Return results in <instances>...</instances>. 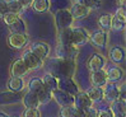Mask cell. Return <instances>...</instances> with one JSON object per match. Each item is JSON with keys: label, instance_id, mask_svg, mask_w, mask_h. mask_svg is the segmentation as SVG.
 Listing matches in <instances>:
<instances>
[{"label": "cell", "instance_id": "obj_1", "mask_svg": "<svg viewBox=\"0 0 126 117\" xmlns=\"http://www.w3.org/2000/svg\"><path fill=\"white\" fill-rule=\"evenodd\" d=\"M78 47H75L74 45H60L59 43L57 47V56L59 60H68V61H73L74 58L78 55Z\"/></svg>", "mask_w": 126, "mask_h": 117}, {"label": "cell", "instance_id": "obj_2", "mask_svg": "<svg viewBox=\"0 0 126 117\" xmlns=\"http://www.w3.org/2000/svg\"><path fill=\"white\" fill-rule=\"evenodd\" d=\"M70 40L73 45L78 47L81 45H85L89 37H88L87 31L83 28H70Z\"/></svg>", "mask_w": 126, "mask_h": 117}, {"label": "cell", "instance_id": "obj_3", "mask_svg": "<svg viewBox=\"0 0 126 117\" xmlns=\"http://www.w3.org/2000/svg\"><path fill=\"white\" fill-rule=\"evenodd\" d=\"M29 52L33 54L36 57H38L40 60L43 61V58H46L50 54V46L47 43H43V42H34L31 45Z\"/></svg>", "mask_w": 126, "mask_h": 117}, {"label": "cell", "instance_id": "obj_4", "mask_svg": "<svg viewBox=\"0 0 126 117\" xmlns=\"http://www.w3.org/2000/svg\"><path fill=\"white\" fill-rule=\"evenodd\" d=\"M73 106L79 111H85L87 108L92 107V101L88 98L87 93H77L73 97Z\"/></svg>", "mask_w": 126, "mask_h": 117}, {"label": "cell", "instance_id": "obj_5", "mask_svg": "<svg viewBox=\"0 0 126 117\" xmlns=\"http://www.w3.org/2000/svg\"><path fill=\"white\" fill-rule=\"evenodd\" d=\"M22 60L24 61V64H26V66H27L28 70L29 69H31V70H38V69L42 68V65H43V61L40 60L38 57H36L33 54L29 52V51H27V52L23 54Z\"/></svg>", "mask_w": 126, "mask_h": 117}, {"label": "cell", "instance_id": "obj_6", "mask_svg": "<svg viewBox=\"0 0 126 117\" xmlns=\"http://www.w3.org/2000/svg\"><path fill=\"white\" fill-rule=\"evenodd\" d=\"M103 98L107 102L113 103L115 101L120 99V89L116 84H106L103 89Z\"/></svg>", "mask_w": 126, "mask_h": 117}, {"label": "cell", "instance_id": "obj_7", "mask_svg": "<svg viewBox=\"0 0 126 117\" xmlns=\"http://www.w3.org/2000/svg\"><path fill=\"white\" fill-rule=\"evenodd\" d=\"M71 20H73V18L68 10H61V12L56 13V24L60 31L69 28L71 24Z\"/></svg>", "mask_w": 126, "mask_h": 117}, {"label": "cell", "instance_id": "obj_8", "mask_svg": "<svg viewBox=\"0 0 126 117\" xmlns=\"http://www.w3.org/2000/svg\"><path fill=\"white\" fill-rule=\"evenodd\" d=\"M51 94H52V97L55 98V101H56L60 106H63V107L73 106V97L70 96V94L65 93V92L60 90V89H56L55 92H52Z\"/></svg>", "mask_w": 126, "mask_h": 117}, {"label": "cell", "instance_id": "obj_9", "mask_svg": "<svg viewBox=\"0 0 126 117\" xmlns=\"http://www.w3.org/2000/svg\"><path fill=\"white\" fill-rule=\"evenodd\" d=\"M69 13H70V15H71L73 19H83V18H85L88 14H89V9H88L87 6H84L83 4L75 3L71 6V10Z\"/></svg>", "mask_w": 126, "mask_h": 117}, {"label": "cell", "instance_id": "obj_10", "mask_svg": "<svg viewBox=\"0 0 126 117\" xmlns=\"http://www.w3.org/2000/svg\"><path fill=\"white\" fill-rule=\"evenodd\" d=\"M28 41L27 34L24 33H12L9 37V45L13 48H22L26 46V43Z\"/></svg>", "mask_w": 126, "mask_h": 117}, {"label": "cell", "instance_id": "obj_11", "mask_svg": "<svg viewBox=\"0 0 126 117\" xmlns=\"http://www.w3.org/2000/svg\"><path fill=\"white\" fill-rule=\"evenodd\" d=\"M105 65H106V58L99 54H94V55H92L89 62H88V68H89V70L93 73V71L102 70V68L105 66Z\"/></svg>", "mask_w": 126, "mask_h": 117}, {"label": "cell", "instance_id": "obj_12", "mask_svg": "<svg viewBox=\"0 0 126 117\" xmlns=\"http://www.w3.org/2000/svg\"><path fill=\"white\" fill-rule=\"evenodd\" d=\"M42 84H43V88L50 92V93H52L57 89V87H59V80L54 75V74H51V73H47V74L43 76L42 79Z\"/></svg>", "mask_w": 126, "mask_h": 117}, {"label": "cell", "instance_id": "obj_13", "mask_svg": "<svg viewBox=\"0 0 126 117\" xmlns=\"http://www.w3.org/2000/svg\"><path fill=\"white\" fill-rule=\"evenodd\" d=\"M91 82L95 88H102L107 84V75L106 71L98 70V71H93L91 75Z\"/></svg>", "mask_w": 126, "mask_h": 117}, {"label": "cell", "instance_id": "obj_14", "mask_svg": "<svg viewBox=\"0 0 126 117\" xmlns=\"http://www.w3.org/2000/svg\"><path fill=\"white\" fill-rule=\"evenodd\" d=\"M27 73H28V69H27L26 64L22 58H19V60L13 62V65H12V75H13V78H22V76H24Z\"/></svg>", "mask_w": 126, "mask_h": 117}, {"label": "cell", "instance_id": "obj_15", "mask_svg": "<svg viewBox=\"0 0 126 117\" xmlns=\"http://www.w3.org/2000/svg\"><path fill=\"white\" fill-rule=\"evenodd\" d=\"M59 85H60V90L70 94L71 97L75 96V94L78 93V88H77L75 84L71 82L70 78H63L61 82H59Z\"/></svg>", "mask_w": 126, "mask_h": 117}, {"label": "cell", "instance_id": "obj_16", "mask_svg": "<svg viewBox=\"0 0 126 117\" xmlns=\"http://www.w3.org/2000/svg\"><path fill=\"white\" fill-rule=\"evenodd\" d=\"M111 112H112L113 117H125V101H115L111 106Z\"/></svg>", "mask_w": 126, "mask_h": 117}, {"label": "cell", "instance_id": "obj_17", "mask_svg": "<svg viewBox=\"0 0 126 117\" xmlns=\"http://www.w3.org/2000/svg\"><path fill=\"white\" fill-rule=\"evenodd\" d=\"M91 41L94 46L97 47H106L107 45V33L106 32H95L92 37H91Z\"/></svg>", "mask_w": 126, "mask_h": 117}, {"label": "cell", "instance_id": "obj_18", "mask_svg": "<svg viewBox=\"0 0 126 117\" xmlns=\"http://www.w3.org/2000/svg\"><path fill=\"white\" fill-rule=\"evenodd\" d=\"M23 104L26 106V108H37L40 104L37 96L32 92H28L26 96L23 97Z\"/></svg>", "mask_w": 126, "mask_h": 117}, {"label": "cell", "instance_id": "obj_19", "mask_svg": "<svg viewBox=\"0 0 126 117\" xmlns=\"http://www.w3.org/2000/svg\"><path fill=\"white\" fill-rule=\"evenodd\" d=\"M61 117H83V111H79L74 106H66L61 109Z\"/></svg>", "mask_w": 126, "mask_h": 117}, {"label": "cell", "instance_id": "obj_20", "mask_svg": "<svg viewBox=\"0 0 126 117\" xmlns=\"http://www.w3.org/2000/svg\"><path fill=\"white\" fill-rule=\"evenodd\" d=\"M106 75H107V80H110L112 83H116L122 78L124 73H122V69H120V68H112L106 73Z\"/></svg>", "mask_w": 126, "mask_h": 117}, {"label": "cell", "instance_id": "obj_21", "mask_svg": "<svg viewBox=\"0 0 126 117\" xmlns=\"http://www.w3.org/2000/svg\"><path fill=\"white\" fill-rule=\"evenodd\" d=\"M110 57L112 58V61H115V62H121L125 57L122 47H120V46L112 47V50L110 51Z\"/></svg>", "mask_w": 126, "mask_h": 117}, {"label": "cell", "instance_id": "obj_22", "mask_svg": "<svg viewBox=\"0 0 126 117\" xmlns=\"http://www.w3.org/2000/svg\"><path fill=\"white\" fill-rule=\"evenodd\" d=\"M125 24H126L125 18L118 17V15L112 17V20H111V28L112 29H115V31H124Z\"/></svg>", "mask_w": 126, "mask_h": 117}, {"label": "cell", "instance_id": "obj_23", "mask_svg": "<svg viewBox=\"0 0 126 117\" xmlns=\"http://www.w3.org/2000/svg\"><path fill=\"white\" fill-rule=\"evenodd\" d=\"M8 85L12 92H20L24 87V82L22 80V78H12Z\"/></svg>", "mask_w": 126, "mask_h": 117}, {"label": "cell", "instance_id": "obj_24", "mask_svg": "<svg viewBox=\"0 0 126 117\" xmlns=\"http://www.w3.org/2000/svg\"><path fill=\"white\" fill-rule=\"evenodd\" d=\"M87 96H88V98H89L92 102H94V101H101V99L103 98V89H102V88H95V87H93L92 89L88 90Z\"/></svg>", "mask_w": 126, "mask_h": 117}, {"label": "cell", "instance_id": "obj_25", "mask_svg": "<svg viewBox=\"0 0 126 117\" xmlns=\"http://www.w3.org/2000/svg\"><path fill=\"white\" fill-rule=\"evenodd\" d=\"M33 9L38 13H43L48 10L50 8V1L48 0H33Z\"/></svg>", "mask_w": 126, "mask_h": 117}, {"label": "cell", "instance_id": "obj_26", "mask_svg": "<svg viewBox=\"0 0 126 117\" xmlns=\"http://www.w3.org/2000/svg\"><path fill=\"white\" fill-rule=\"evenodd\" d=\"M28 88H29V92H32V93L37 94L40 90L43 89L42 80L38 79V78H33V79H31V82H29V84H28Z\"/></svg>", "mask_w": 126, "mask_h": 117}, {"label": "cell", "instance_id": "obj_27", "mask_svg": "<svg viewBox=\"0 0 126 117\" xmlns=\"http://www.w3.org/2000/svg\"><path fill=\"white\" fill-rule=\"evenodd\" d=\"M19 97L16 94L10 93H0V104H6V103H14L16 101H18Z\"/></svg>", "mask_w": 126, "mask_h": 117}, {"label": "cell", "instance_id": "obj_28", "mask_svg": "<svg viewBox=\"0 0 126 117\" xmlns=\"http://www.w3.org/2000/svg\"><path fill=\"white\" fill-rule=\"evenodd\" d=\"M36 96H37V99H38V102H40V103H42V104L48 103V102L51 101V98H52V94H51L50 92H47L45 88H43L42 90H40L38 93L36 94Z\"/></svg>", "mask_w": 126, "mask_h": 117}, {"label": "cell", "instance_id": "obj_29", "mask_svg": "<svg viewBox=\"0 0 126 117\" xmlns=\"http://www.w3.org/2000/svg\"><path fill=\"white\" fill-rule=\"evenodd\" d=\"M22 10H23V6L19 4L18 0H12V1L8 3V12L9 13H14L17 15H19V13H22Z\"/></svg>", "mask_w": 126, "mask_h": 117}, {"label": "cell", "instance_id": "obj_30", "mask_svg": "<svg viewBox=\"0 0 126 117\" xmlns=\"http://www.w3.org/2000/svg\"><path fill=\"white\" fill-rule=\"evenodd\" d=\"M111 20H112V15L111 14H102L99 17L98 23L103 29H108V28H111Z\"/></svg>", "mask_w": 126, "mask_h": 117}, {"label": "cell", "instance_id": "obj_31", "mask_svg": "<svg viewBox=\"0 0 126 117\" xmlns=\"http://www.w3.org/2000/svg\"><path fill=\"white\" fill-rule=\"evenodd\" d=\"M9 27H10V31H12L13 33H24V31H26V26H24L23 22H22L20 18H19L14 24H12V26H9Z\"/></svg>", "mask_w": 126, "mask_h": 117}, {"label": "cell", "instance_id": "obj_32", "mask_svg": "<svg viewBox=\"0 0 126 117\" xmlns=\"http://www.w3.org/2000/svg\"><path fill=\"white\" fill-rule=\"evenodd\" d=\"M78 3L83 4L89 10L91 9H98L101 6V0H80V1H78Z\"/></svg>", "mask_w": 126, "mask_h": 117}, {"label": "cell", "instance_id": "obj_33", "mask_svg": "<svg viewBox=\"0 0 126 117\" xmlns=\"http://www.w3.org/2000/svg\"><path fill=\"white\" fill-rule=\"evenodd\" d=\"M3 19H4V22L8 26H12V24H14L19 19V15H17V14H14V13H6L5 15L3 17Z\"/></svg>", "mask_w": 126, "mask_h": 117}, {"label": "cell", "instance_id": "obj_34", "mask_svg": "<svg viewBox=\"0 0 126 117\" xmlns=\"http://www.w3.org/2000/svg\"><path fill=\"white\" fill-rule=\"evenodd\" d=\"M23 117H41V113L38 108H27L23 113Z\"/></svg>", "mask_w": 126, "mask_h": 117}, {"label": "cell", "instance_id": "obj_35", "mask_svg": "<svg viewBox=\"0 0 126 117\" xmlns=\"http://www.w3.org/2000/svg\"><path fill=\"white\" fill-rule=\"evenodd\" d=\"M83 117H97V109H94L93 107L87 108L85 111H83Z\"/></svg>", "mask_w": 126, "mask_h": 117}, {"label": "cell", "instance_id": "obj_36", "mask_svg": "<svg viewBox=\"0 0 126 117\" xmlns=\"http://www.w3.org/2000/svg\"><path fill=\"white\" fill-rule=\"evenodd\" d=\"M8 13V3L5 0H0V17H4Z\"/></svg>", "mask_w": 126, "mask_h": 117}, {"label": "cell", "instance_id": "obj_37", "mask_svg": "<svg viewBox=\"0 0 126 117\" xmlns=\"http://www.w3.org/2000/svg\"><path fill=\"white\" fill-rule=\"evenodd\" d=\"M97 117H113L112 112H111V109H99L97 111Z\"/></svg>", "mask_w": 126, "mask_h": 117}, {"label": "cell", "instance_id": "obj_38", "mask_svg": "<svg viewBox=\"0 0 126 117\" xmlns=\"http://www.w3.org/2000/svg\"><path fill=\"white\" fill-rule=\"evenodd\" d=\"M18 1L23 8H28V6H31L33 4V0H18Z\"/></svg>", "mask_w": 126, "mask_h": 117}, {"label": "cell", "instance_id": "obj_39", "mask_svg": "<svg viewBox=\"0 0 126 117\" xmlns=\"http://www.w3.org/2000/svg\"><path fill=\"white\" fill-rule=\"evenodd\" d=\"M125 1H126V0H118V4H120L121 9H125Z\"/></svg>", "mask_w": 126, "mask_h": 117}, {"label": "cell", "instance_id": "obj_40", "mask_svg": "<svg viewBox=\"0 0 126 117\" xmlns=\"http://www.w3.org/2000/svg\"><path fill=\"white\" fill-rule=\"evenodd\" d=\"M0 117H8V116H6L4 112H1V111H0Z\"/></svg>", "mask_w": 126, "mask_h": 117}, {"label": "cell", "instance_id": "obj_41", "mask_svg": "<svg viewBox=\"0 0 126 117\" xmlns=\"http://www.w3.org/2000/svg\"><path fill=\"white\" fill-rule=\"evenodd\" d=\"M14 117H17V116H14Z\"/></svg>", "mask_w": 126, "mask_h": 117}]
</instances>
